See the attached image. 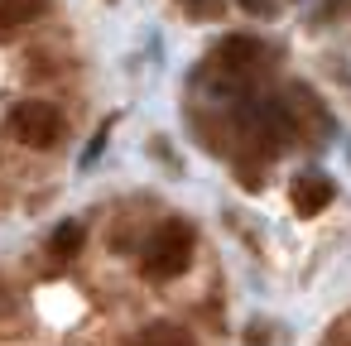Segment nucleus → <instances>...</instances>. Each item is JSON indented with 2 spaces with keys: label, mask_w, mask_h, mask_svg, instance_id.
<instances>
[{
  "label": "nucleus",
  "mask_w": 351,
  "mask_h": 346,
  "mask_svg": "<svg viewBox=\"0 0 351 346\" xmlns=\"http://www.w3.org/2000/svg\"><path fill=\"white\" fill-rule=\"evenodd\" d=\"M130 346H193V332L183 322H149L130 336Z\"/></svg>",
  "instance_id": "nucleus-5"
},
{
  "label": "nucleus",
  "mask_w": 351,
  "mask_h": 346,
  "mask_svg": "<svg viewBox=\"0 0 351 346\" xmlns=\"http://www.w3.org/2000/svg\"><path fill=\"white\" fill-rule=\"evenodd\" d=\"M260 58H265V49H260L255 39H245V34L221 39V49H217V63H221L226 73H250V68H260Z\"/></svg>",
  "instance_id": "nucleus-4"
},
{
  "label": "nucleus",
  "mask_w": 351,
  "mask_h": 346,
  "mask_svg": "<svg viewBox=\"0 0 351 346\" xmlns=\"http://www.w3.org/2000/svg\"><path fill=\"white\" fill-rule=\"evenodd\" d=\"M250 15H274V0H241Z\"/></svg>",
  "instance_id": "nucleus-8"
},
{
  "label": "nucleus",
  "mask_w": 351,
  "mask_h": 346,
  "mask_svg": "<svg viewBox=\"0 0 351 346\" xmlns=\"http://www.w3.org/2000/svg\"><path fill=\"white\" fill-rule=\"evenodd\" d=\"M332 178H322V173H303L298 183H293V212L298 217H317V212H327L332 207Z\"/></svg>",
  "instance_id": "nucleus-3"
},
{
  "label": "nucleus",
  "mask_w": 351,
  "mask_h": 346,
  "mask_svg": "<svg viewBox=\"0 0 351 346\" xmlns=\"http://www.w3.org/2000/svg\"><path fill=\"white\" fill-rule=\"evenodd\" d=\"M10 135H15L20 145H29V149H53V145L63 140V116H58V106H49V101H25V106H15V116H10Z\"/></svg>",
  "instance_id": "nucleus-2"
},
{
  "label": "nucleus",
  "mask_w": 351,
  "mask_h": 346,
  "mask_svg": "<svg viewBox=\"0 0 351 346\" xmlns=\"http://www.w3.org/2000/svg\"><path fill=\"white\" fill-rule=\"evenodd\" d=\"M82 250V226L77 221H63L53 236H49V255L53 260H68V255H77Z\"/></svg>",
  "instance_id": "nucleus-7"
},
{
  "label": "nucleus",
  "mask_w": 351,
  "mask_h": 346,
  "mask_svg": "<svg viewBox=\"0 0 351 346\" xmlns=\"http://www.w3.org/2000/svg\"><path fill=\"white\" fill-rule=\"evenodd\" d=\"M49 0H0V34H15L44 15Z\"/></svg>",
  "instance_id": "nucleus-6"
},
{
  "label": "nucleus",
  "mask_w": 351,
  "mask_h": 346,
  "mask_svg": "<svg viewBox=\"0 0 351 346\" xmlns=\"http://www.w3.org/2000/svg\"><path fill=\"white\" fill-rule=\"evenodd\" d=\"M188 260H193V226L188 221H164L145 245V274L159 284L178 279L188 269Z\"/></svg>",
  "instance_id": "nucleus-1"
}]
</instances>
